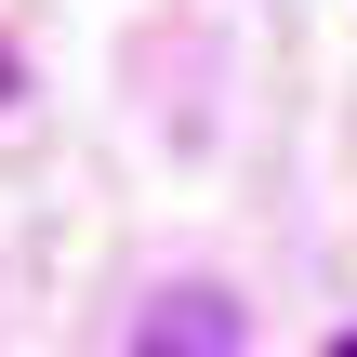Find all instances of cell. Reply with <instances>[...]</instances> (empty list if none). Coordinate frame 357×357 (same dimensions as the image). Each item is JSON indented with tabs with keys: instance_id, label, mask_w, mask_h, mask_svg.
Listing matches in <instances>:
<instances>
[{
	"instance_id": "6da1fadb",
	"label": "cell",
	"mask_w": 357,
	"mask_h": 357,
	"mask_svg": "<svg viewBox=\"0 0 357 357\" xmlns=\"http://www.w3.org/2000/svg\"><path fill=\"white\" fill-rule=\"evenodd\" d=\"M212 344H225V318H185V305L146 331V357H212Z\"/></svg>"
},
{
	"instance_id": "7a4b0ae2",
	"label": "cell",
	"mask_w": 357,
	"mask_h": 357,
	"mask_svg": "<svg viewBox=\"0 0 357 357\" xmlns=\"http://www.w3.org/2000/svg\"><path fill=\"white\" fill-rule=\"evenodd\" d=\"M344 357H357V344H344Z\"/></svg>"
}]
</instances>
